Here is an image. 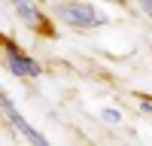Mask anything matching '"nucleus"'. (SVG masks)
<instances>
[{"label":"nucleus","instance_id":"1","mask_svg":"<svg viewBox=\"0 0 152 146\" xmlns=\"http://www.w3.org/2000/svg\"><path fill=\"white\" fill-rule=\"evenodd\" d=\"M55 15L64 21V24L79 28V31H85V28H97V24L107 21V15H100L94 6L76 3V0H70V3H55Z\"/></svg>","mask_w":152,"mask_h":146},{"label":"nucleus","instance_id":"2","mask_svg":"<svg viewBox=\"0 0 152 146\" xmlns=\"http://www.w3.org/2000/svg\"><path fill=\"white\" fill-rule=\"evenodd\" d=\"M0 104H3V113L9 116V122H12V128H15V131H18V134H21V137H24V140H28V143H31V146H52V143H49V140L43 137V134H40V131H34V128L28 125V119H24V116L18 113V110H15V107H12V101H9V97H6V94H3V101H0Z\"/></svg>","mask_w":152,"mask_h":146},{"label":"nucleus","instance_id":"3","mask_svg":"<svg viewBox=\"0 0 152 146\" xmlns=\"http://www.w3.org/2000/svg\"><path fill=\"white\" fill-rule=\"evenodd\" d=\"M6 67L15 73V76H31V79L43 73V70H40V64H37L34 58L21 55V52H18V49L12 46V43H6Z\"/></svg>","mask_w":152,"mask_h":146},{"label":"nucleus","instance_id":"4","mask_svg":"<svg viewBox=\"0 0 152 146\" xmlns=\"http://www.w3.org/2000/svg\"><path fill=\"white\" fill-rule=\"evenodd\" d=\"M12 6H15L21 24H28L34 34H52L49 24H46V18H43V12L34 6V0H12Z\"/></svg>","mask_w":152,"mask_h":146},{"label":"nucleus","instance_id":"5","mask_svg":"<svg viewBox=\"0 0 152 146\" xmlns=\"http://www.w3.org/2000/svg\"><path fill=\"white\" fill-rule=\"evenodd\" d=\"M104 119L107 122H122V113H116V110H104Z\"/></svg>","mask_w":152,"mask_h":146},{"label":"nucleus","instance_id":"6","mask_svg":"<svg viewBox=\"0 0 152 146\" xmlns=\"http://www.w3.org/2000/svg\"><path fill=\"white\" fill-rule=\"evenodd\" d=\"M137 6H140V9L146 12V15L152 18V0H137Z\"/></svg>","mask_w":152,"mask_h":146},{"label":"nucleus","instance_id":"7","mask_svg":"<svg viewBox=\"0 0 152 146\" xmlns=\"http://www.w3.org/2000/svg\"><path fill=\"white\" fill-rule=\"evenodd\" d=\"M113 3H125V0H113Z\"/></svg>","mask_w":152,"mask_h":146}]
</instances>
